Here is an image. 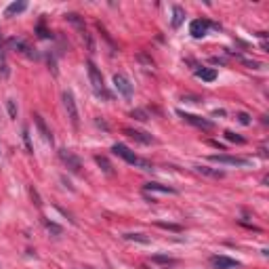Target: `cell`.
Masks as SVG:
<instances>
[{"label": "cell", "instance_id": "15", "mask_svg": "<svg viewBox=\"0 0 269 269\" xmlns=\"http://www.w3.org/2000/svg\"><path fill=\"white\" fill-rule=\"evenodd\" d=\"M65 19H67V21H70V23L76 27V30L80 32V36H84V34H86V25H84V19H82L80 15H76V13H67V15H65Z\"/></svg>", "mask_w": 269, "mask_h": 269}, {"label": "cell", "instance_id": "28", "mask_svg": "<svg viewBox=\"0 0 269 269\" xmlns=\"http://www.w3.org/2000/svg\"><path fill=\"white\" fill-rule=\"evenodd\" d=\"M44 225H46V229H49V232H53V234H57V236L61 234V227H59V225H55V223H51V221H46V219H44Z\"/></svg>", "mask_w": 269, "mask_h": 269}, {"label": "cell", "instance_id": "29", "mask_svg": "<svg viewBox=\"0 0 269 269\" xmlns=\"http://www.w3.org/2000/svg\"><path fill=\"white\" fill-rule=\"evenodd\" d=\"M38 36H40V38H51L53 34L46 32V30H44V23H40V25H38Z\"/></svg>", "mask_w": 269, "mask_h": 269}, {"label": "cell", "instance_id": "12", "mask_svg": "<svg viewBox=\"0 0 269 269\" xmlns=\"http://www.w3.org/2000/svg\"><path fill=\"white\" fill-rule=\"evenodd\" d=\"M8 61H6V42L2 38V32H0V78H8Z\"/></svg>", "mask_w": 269, "mask_h": 269}, {"label": "cell", "instance_id": "1", "mask_svg": "<svg viewBox=\"0 0 269 269\" xmlns=\"http://www.w3.org/2000/svg\"><path fill=\"white\" fill-rule=\"evenodd\" d=\"M112 151L116 153L118 158H122L124 162H127V164H133V166H141L143 170H151V164H149L147 160H141V158L137 156V153H134V151H131L127 145H122V143H114V145H112Z\"/></svg>", "mask_w": 269, "mask_h": 269}, {"label": "cell", "instance_id": "14", "mask_svg": "<svg viewBox=\"0 0 269 269\" xmlns=\"http://www.w3.org/2000/svg\"><path fill=\"white\" fill-rule=\"evenodd\" d=\"M196 172H200V175H204V177H210V179H223L225 177V172L223 170H219V168H208V166H194Z\"/></svg>", "mask_w": 269, "mask_h": 269}, {"label": "cell", "instance_id": "11", "mask_svg": "<svg viewBox=\"0 0 269 269\" xmlns=\"http://www.w3.org/2000/svg\"><path fill=\"white\" fill-rule=\"evenodd\" d=\"M122 133H124V134H129L131 139H134V141L143 143V145H151V143H156V139H153L149 133L137 131V129H133V127H124V129H122Z\"/></svg>", "mask_w": 269, "mask_h": 269}, {"label": "cell", "instance_id": "27", "mask_svg": "<svg viewBox=\"0 0 269 269\" xmlns=\"http://www.w3.org/2000/svg\"><path fill=\"white\" fill-rule=\"evenodd\" d=\"M6 108H8V116H11V118H17V105H15L13 99H8V101H6Z\"/></svg>", "mask_w": 269, "mask_h": 269}, {"label": "cell", "instance_id": "5", "mask_svg": "<svg viewBox=\"0 0 269 269\" xmlns=\"http://www.w3.org/2000/svg\"><path fill=\"white\" fill-rule=\"evenodd\" d=\"M59 158H61V162H63V164L70 168L72 172H76V175H80V172H82V162H80V158L76 156L74 151H70V149H59Z\"/></svg>", "mask_w": 269, "mask_h": 269}, {"label": "cell", "instance_id": "7", "mask_svg": "<svg viewBox=\"0 0 269 269\" xmlns=\"http://www.w3.org/2000/svg\"><path fill=\"white\" fill-rule=\"evenodd\" d=\"M210 160L217 162V164H223V166H248L251 162L246 158H240V156H225V153H215L210 156Z\"/></svg>", "mask_w": 269, "mask_h": 269}, {"label": "cell", "instance_id": "8", "mask_svg": "<svg viewBox=\"0 0 269 269\" xmlns=\"http://www.w3.org/2000/svg\"><path fill=\"white\" fill-rule=\"evenodd\" d=\"M208 27H219L217 23H210L208 19H194L189 25V34L194 36V38H204L206 32H208Z\"/></svg>", "mask_w": 269, "mask_h": 269}, {"label": "cell", "instance_id": "4", "mask_svg": "<svg viewBox=\"0 0 269 269\" xmlns=\"http://www.w3.org/2000/svg\"><path fill=\"white\" fill-rule=\"evenodd\" d=\"M177 114L185 122H189L191 127H196V129H202V131H213L215 129V122L213 120H206V118H202V116H196V114H187V112H181V110Z\"/></svg>", "mask_w": 269, "mask_h": 269}, {"label": "cell", "instance_id": "6", "mask_svg": "<svg viewBox=\"0 0 269 269\" xmlns=\"http://www.w3.org/2000/svg\"><path fill=\"white\" fill-rule=\"evenodd\" d=\"M6 46H8L11 51H17V53L25 55L27 59H36V57H38V53L32 51V46L27 44V42H23V40H19V38H8V40H6Z\"/></svg>", "mask_w": 269, "mask_h": 269}, {"label": "cell", "instance_id": "25", "mask_svg": "<svg viewBox=\"0 0 269 269\" xmlns=\"http://www.w3.org/2000/svg\"><path fill=\"white\" fill-rule=\"evenodd\" d=\"M23 141H25V147H27V153H34V147H32V141H30V131H27V127H23Z\"/></svg>", "mask_w": 269, "mask_h": 269}, {"label": "cell", "instance_id": "22", "mask_svg": "<svg viewBox=\"0 0 269 269\" xmlns=\"http://www.w3.org/2000/svg\"><path fill=\"white\" fill-rule=\"evenodd\" d=\"M225 139H227V141H232V143H238V145H242V143H244V139L240 137V134L232 133V131H225Z\"/></svg>", "mask_w": 269, "mask_h": 269}, {"label": "cell", "instance_id": "30", "mask_svg": "<svg viewBox=\"0 0 269 269\" xmlns=\"http://www.w3.org/2000/svg\"><path fill=\"white\" fill-rule=\"evenodd\" d=\"M30 196H32V200L36 202V206H40L42 202H40V196H38V191L34 189V187H30Z\"/></svg>", "mask_w": 269, "mask_h": 269}, {"label": "cell", "instance_id": "16", "mask_svg": "<svg viewBox=\"0 0 269 269\" xmlns=\"http://www.w3.org/2000/svg\"><path fill=\"white\" fill-rule=\"evenodd\" d=\"M25 8H27V2H25V0H19V2H13V4L6 6L4 17H15V15H19V13H23Z\"/></svg>", "mask_w": 269, "mask_h": 269}, {"label": "cell", "instance_id": "17", "mask_svg": "<svg viewBox=\"0 0 269 269\" xmlns=\"http://www.w3.org/2000/svg\"><path fill=\"white\" fill-rule=\"evenodd\" d=\"M143 189L145 191H160V194H177L175 187H168V185H162V183H145Z\"/></svg>", "mask_w": 269, "mask_h": 269}, {"label": "cell", "instance_id": "31", "mask_svg": "<svg viewBox=\"0 0 269 269\" xmlns=\"http://www.w3.org/2000/svg\"><path fill=\"white\" fill-rule=\"evenodd\" d=\"M238 120L242 122V124H251V116H248V114H244V112L238 114Z\"/></svg>", "mask_w": 269, "mask_h": 269}, {"label": "cell", "instance_id": "10", "mask_svg": "<svg viewBox=\"0 0 269 269\" xmlns=\"http://www.w3.org/2000/svg\"><path fill=\"white\" fill-rule=\"evenodd\" d=\"M114 86H116V91L122 95L124 99H131L133 97V84L129 82L127 76H122V74L114 76Z\"/></svg>", "mask_w": 269, "mask_h": 269}, {"label": "cell", "instance_id": "18", "mask_svg": "<svg viewBox=\"0 0 269 269\" xmlns=\"http://www.w3.org/2000/svg\"><path fill=\"white\" fill-rule=\"evenodd\" d=\"M196 76H198V78H202L204 82H213L217 78V72L210 70V67H200V70H196Z\"/></svg>", "mask_w": 269, "mask_h": 269}, {"label": "cell", "instance_id": "19", "mask_svg": "<svg viewBox=\"0 0 269 269\" xmlns=\"http://www.w3.org/2000/svg\"><path fill=\"white\" fill-rule=\"evenodd\" d=\"M183 19H185V11H183V6H172V27H177L183 23Z\"/></svg>", "mask_w": 269, "mask_h": 269}, {"label": "cell", "instance_id": "9", "mask_svg": "<svg viewBox=\"0 0 269 269\" xmlns=\"http://www.w3.org/2000/svg\"><path fill=\"white\" fill-rule=\"evenodd\" d=\"M210 267L213 269H238L240 263L236 259H229L225 255H213L210 257Z\"/></svg>", "mask_w": 269, "mask_h": 269}, {"label": "cell", "instance_id": "21", "mask_svg": "<svg viewBox=\"0 0 269 269\" xmlns=\"http://www.w3.org/2000/svg\"><path fill=\"white\" fill-rule=\"evenodd\" d=\"M95 162H97V164H99V166H103V170H105V172H108V175H114V168H112V164H110V162H108V160H105L103 156H97V158H95Z\"/></svg>", "mask_w": 269, "mask_h": 269}, {"label": "cell", "instance_id": "26", "mask_svg": "<svg viewBox=\"0 0 269 269\" xmlns=\"http://www.w3.org/2000/svg\"><path fill=\"white\" fill-rule=\"evenodd\" d=\"M151 259H153L156 263H175V259H172V257H166V255H153Z\"/></svg>", "mask_w": 269, "mask_h": 269}, {"label": "cell", "instance_id": "3", "mask_svg": "<svg viewBox=\"0 0 269 269\" xmlns=\"http://www.w3.org/2000/svg\"><path fill=\"white\" fill-rule=\"evenodd\" d=\"M63 108H65V112H67V118H70L72 127L78 129V124H80L78 105H76V99H74V93H72V91H63Z\"/></svg>", "mask_w": 269, "mask_h": 269}, {"label": "cell", "instance_id": "13", "mask_svg": "<svg viewBox=\"0 0 269 269\" xmlns=\"http://www.w3.org/2000/svg\"><path fill=\"white\" fill-rule=\"evenodd\" d=\"M34 122H36V127H38V131H40V134L44 137V141L46 143H55V139H53V133L49 131V127H46V122H44V118L40 116V114H34Z\"/></svg>", "mask_w": 269, "mask_h": 269}, {"label": "cell", "instance_id": "24", "mask_svg": "<svg viewBox=\"0 0 269 269\" xmlns=\"http://www.w3.org/2000/svg\"><path fill=\"white\" fill-rule=\"evenodd\" d=\"M156 225H158V227H162V229H170V232H181V229H183L181 225H175V223H164V221H158Z\"/></svg>", "mask_w": 269, "mask_h": 269}, {"label": "cell", "instance_id": "20", "mask_svg": "<svg viewBox=\"0 0 269 269\" xmlns=\"http://www.w3.org/2000/svg\"><path fill=\"white\" fill-rule=\"evenodd\" d=\"M122 238H124V240H133V242H141V244H149V242H151V240L145 238L143 234H124Z\"/></svg>", "mask_w": 269, "mask_h": 269}, {"label": "cell", "instance_id": "2", "mask_svg": "<svg viewBox=\"0 0 269 269\" xmlns=\"http://www.w3.org/2000/svg\"><path fill=\"white\" fill-rule=\"evenodd\" d=\"M86 67H89V80H91V86H93L95 95H97V97H103V99H110L112 95H110L108 89H105L103 76H101V72L97 70V65H95L93 61H89V63H86Z\"/></svg>", "mask_w": 269, "mask_h": 269}, {"label": "cell", "instance_id": "23", "mask_svg": "<svg viewBox=\"0 0 269 269\" xmlns=\"http://www.w3.org/2000/svg\"><path fill=\"white\" fill-rule=\"evenodd\" d=\"M131 116H133V118H137V120H141V122H145V120L149 118V114H147L145 110H133V112H131Z\"/></svg>", "mask_w": 269, "mask_h": 269}]
</instances>
